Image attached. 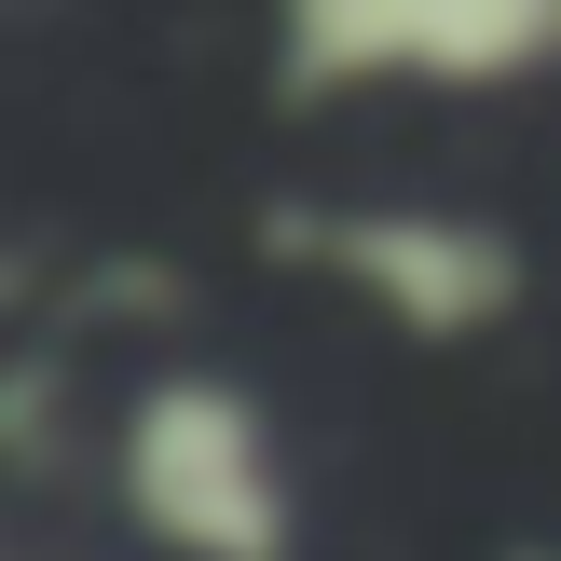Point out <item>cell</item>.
I'll return each instance as SVG.
<instances>
[{
  "label": "cell",
  "instance_id": "cell-2",
  "mask_svg": "<svg viewBox=\"0 0 561 561\" xmlns=\"http://www.w3.org/2000/svg\"><path fill=\"white\" fill-rule=\"evenodd\" d=\"M288 247L316 274H343L383 329L411 343H480L520 316V247L493 219H438V206H343V219H288Z\"/></svg>",
  "mask_w": 561,
  "mask_h": 561
},
{
  "label": "cell",
  "instance_id": "cell-3",
  "mask_svg": "<svg viewBox=\"0 0 561 561\" xmlns=\"http://www.w3.org/2000/svg\"><path fill=\"white\" fill-rule=\"evenodd\" d=\"M561 69V0H288V82H520Z\"/></svg>",
  "mask_w": 561,
  "mask_h": 561
},
{
  "label": "cell",
  "instance_id": "cell-1",
  "mask_svg": "<svg viewBox=\"0 0 561 561\" xmlns=\"http://www.w3.org/2000/svg\"><path fill=\"white\" fill-rule=\"evenodd\" d=\"M110 493L151 548L179 561H288L301 548V507H288V453H274L261 398L219 370H164L124 398L110 425Z\"/></svg>",
  "mask_w": 561,
  "mask_h": 561
}]
</instances>
